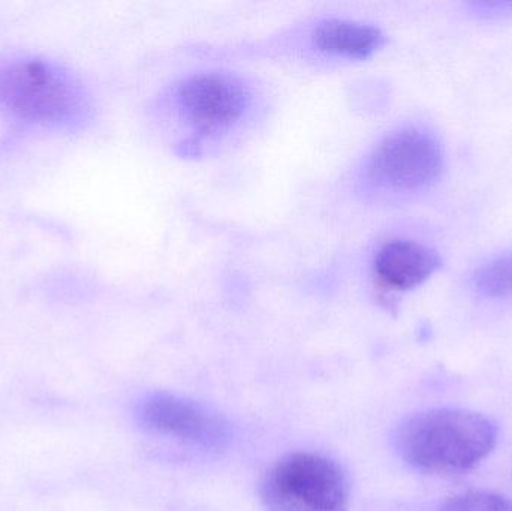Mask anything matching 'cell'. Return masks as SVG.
<instances>
[{
  "label": "cell",
  "mask_w": 512,
  "mask_h": 511,
  "mask_svg": "<svg viewBox=\"0 0 512 511\" xmlns=\"http://www.w3.org/2000/svg\"><path fill=\"white\" fill-rule=\"evenodd\" d=\"M313 45L322 53L345 59H369L385 45V33L372 24L358 21H321L313 30Z\"/></svg>",
  "instance_id": "cell-8"
},
{
  "label": "cell",
  "mask_w": 512,
  "mask_h": 511,
  "mask_svg": "<svg viewBox=\"0 0 512 511\" xmlns=\"http://www.w3.org/2000/svg\"><path fill=\"white\" fill-rule=\"evenodd\" d=\"M442 266L435 249L414 240L385 243L373 260V270L385 287L406 291L424 284Z\"/></svg>",
  "instance_id": "cell-7"
},
{
  "label": "cell",
  "mask_w": 512,
  "mask_h": 511,
  "mask_svg": "<svg viewBox=\"0 0 512 511\" xmlns=\"http://www.w3.org/2000/svg\"><path fill=\"white\" fill-rule=\"evenodd\" d=\"M472 14L484 20H501L512 17V0H480L469 3Z\"/></svg>",
  "instance_id": "cell-11"
},
{
  "label": "cell",
  "mask_w": 512,
  "mask_h": 511,
  "mask_svg": "<svg viewBox=\"0 0 512 511\" xmlns=\"http://www.w3.org/2000/svg\"><path fill=\"white\" fill-rule=\"evenodd\" d=\"M472 287L481 296L502 299L512 296V252L487 261L472 275Z\"/></svg>",
  "instance_id": "cell-9"
},
{
  "label": "cell",
  "mask_w": 512,
  "mask_h": 511,
  "mask_svg": "<svg viewBox=\"0 0 512 511\" xmlns=\"http://www.w3.org/2000/svg\"><path fill=\"white\" fill-rule=\"evenodd\" d=\"M258 494L267 511H348L349 482L333 459L292 452L262 474Z\"/></svg>",
  "instance_id": "cell-3"
},
{
  "label": "cell",
  "mask_w": 512,
  "mask_h": 511,
  "mask_svg": "<svg viewBox=\"0 0 512 511\" xmlns=\"http://www.w3.org/2000/svg\"><path fill=\"white\" fill-rule=\"evenodd\" d=\"M0 105L17 119L45 128H80L90 116L81 81L65 66L38 57L0 68Z\"/></svg>",
  "instance_id": "cell-2"
},
{
  "label": "cell",
  "mask_w": 512,
  "mask_h": 511,
  "mask_svg": "<svg viewBox=\"0 0 512 511\" xmlns=\"http://www.w3.org/2000/svg\"><path fill=\"white\" fill-rule=\"evenodd\" d=\"M439 511H512V501L493 492H468L445 501Z\"/></svg>",
  "instance_id": "cell-10"
},
{
  "label": "cell",
  "mask_w": 512,
  "mask_h": 511,
  "mask_svg": "<svg viewBox=\"0 0 512 511\" xmlns=\"http://www.w3.org/2000/svg\"><path fill=\"white\" fill-rule=\"evenodd\" d=\"M177 105L186 120L204 131L230 128L251 105L248 86L225 72L191 75L177 87Z\"/></svg>",
  "instance_id": "cell-6"
},
{
  "label": "cell",
  "mask_w": 512,
  "mask_h": 511,
  "mask_svg": "<svg viewBox=\"0 0 512 511\" xmlns=\"http://www.w3.org/2000/svg\"><path fill=\"white\" fill-rule=\"evenodd\" d=\"M444 150L435 135L420 128L391 132L367 159V183L390 192L429 188L441 176Z\"/></svg>",
  "instance_id": "cell-4"
},
{
  "label": "cell",
  "mask_w": 512,
  "mask_h": 511,
  "mask_svg": "<svg viewBox=\"0 0 512 511\" xmlns=\"http://www.w3.org/2000/svg\"><path fill=\"white\" fill-rule=\"evenodd\" d=\"M498 437V425L484 414L433 408L403 420L394 434V447L418 473L453 476L468 473L489 458Z\"/></svg>",
  "instance_id": "cell-1"
},
{
  "label": "cell",
  "mask_w": 512,
  "mask_h": 511,
  "mask_svg": "<svg viewBox=\"0 0 512 511\" xmlns=\"http://www.w3.org/2000/svg\"><path fill=\"white\" fill-rule=\"evenodd\" d=\"M137 416L146 431L192 446L221 450L230 443L227 420L183 396L171 393L150 395L141 402Z\"/></svg>",
  "instance_id": "cell-5"
}]
</instances>
